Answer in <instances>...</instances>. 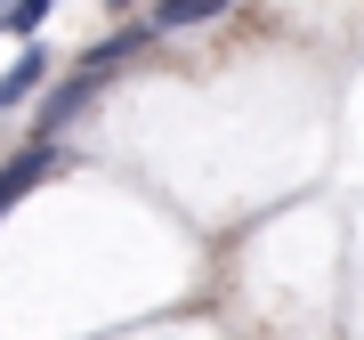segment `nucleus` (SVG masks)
Instances as JSON below:
<instances>
[{
	"instance_id": "f257e3e1",
	"label": "nucleus",
	"mask_w": 364,
	"mask_h": 340,
	"mask_svg": "<svg viewBox=\"0 0 364 340\" xmlns=\"http://www.w3.org/2000/svg\"><path fill=\"white\" fill-rule=\"evenodd\" d=\"M138 49H146V25H138V33H105V41H97V49H90V57H81V65H73L65 81H57V90H49V97H41V138H49V146H57V130H65V122L81 114V105H90V97L105 90V81H114V65H130V57H138Z\"/></svg>"
},
{
	"instance_id": "f03ea898",
	"label": "nucleus",
	"mask_w": 364,
	"mask_h": 340,
	"mask_svg": "<svg viewBox=\"0 0 364 340\" xmlns=\"http://www.w3.org/2000/svg\"><path fill=\"white\" fill-rule=\"evenodd\" d=\"M49 170H65V154H57L49 138H33L25 154H9V162H0V219H9V211L25 203V195H33L41 179H49Z\"/></svg>"
},
{
	"instance_id": "7ed1b4c3",
	"label": "nucleus",
	"mask_w": 364,
	"mask_h": 340,
	"mask_svg": "<svg viewBox=\"0 0 364 340\" xmlns=\"http://www.w3.org/2000/svg\"><path fill=\"white\" fill-rule=\"evenodd\" d=\"M49 73H57V65H49V49H41V41H25V57L0 73V114H16L25 97H41V90H49Z\"/></svg>"
},
{
	"instance_id": "20e7f679",
	"label": "nucleus",
	"mask_w": 364,
	"mask_h": 340,
	"mask_svg": "<svg viewBox=\"0 0 364 340\" xmlns=\"http://www.w3.org/2000/svg\"><path fill=\"white\" fill-rule=\"evenodd\" d=\"M219 9H235V0H154L146 33H186V25H210Z\"/></svg>"
},
{
	"instance_id": "39448f33",
	"label": "nucleus",
	"mask_w": 364,
	"mask_h": 340,
	"mask_svg": "<svg viewBox=\"0 0 364 340\" xmlns=\"http://www.w3.org/2000/svg\"><path fill=\"white\" fill-rule=\"evenodd\" d=\"M49 9H57V0H9V9H0V33H16V41H33L41 25H49Z\"/></svg>"
},
{
	"instance_id": "423d86ee",
	"label": "nucleus",
	"mask_w": 364,
	"mask_h": 340,
	"mask_svg": "<svg viewBox=\"0 0 364 340\" xmlns=\"http://www.w3.org/2000/svg\"><path fill=\"white\" fill-rule=\"evenodd\" d=\"M114 9H138V0H114Z\"/></svg>"
},
{
	"instance_id": "0eeeda50",
	"label": "nucleus",
	"mask_w": 364,
	"mask_h": 340,
	"mask_svg": "<svg viewBox=\"0 0 364 340\" xmlns=\"http://www.w3.org/2000/svg\"><path fill=\"white\" fill-rule=\"evenodd\" d=\"M0 9H9V0H0Z\"/></svg>"
}]
</instances>
